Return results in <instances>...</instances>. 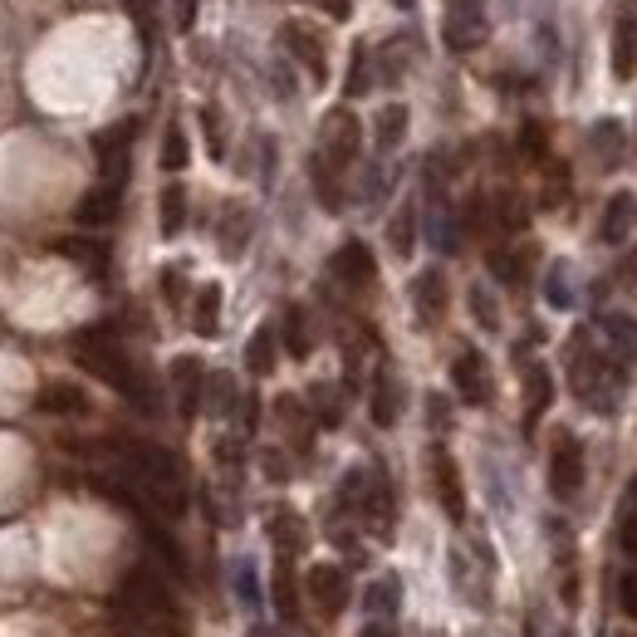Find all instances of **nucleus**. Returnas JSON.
I'll return each instance as SVG.
<instances>
[{"label": "nucleus", "mask_w": 637, "mask_h": 637, "mask_svg": "<svg viewBox=\"0 0 637 637\" xmlns=\"http://www.w3.org/2000/svg\"><path fill=\"white\" fill-rule=\"evenodd\" d=\"M118 608L128 618L133 633H147V637H182V608L171 598L167 579L157 569H138L122 574V588H118Z\"/></svg>", "instance_id": "1"}, {"label": "nucleus", "mask_w": 637, "mask_h": 637, "mask_svg": "<svg viewBox=\"0 0 637 637\" xmlns=\"http://www.w3.org/2000/svg\"><path fill=\"white\" fill-rule=\"evenodd\" d=\"M122 457H128V471H133V481H138V496L153 500V510H163V514L187 510V476H182V461L171 457L167 447L128 441Z\"/></svg>", "instance_id": "2"}, {"label": "nucleus", "mask_w": 637, "mask_h": 637, "mask_svg": "<svg viewBox=\"0 0 637 637\" xmlns=\"http://www.w3.org/2000/svg\"><path fill=\"white\" fill-rule=\"evenodd\" d=\"M74 359H79L84 373H94L98 383H108L114 392H122V398H133V402H143L147 412H153V398H147V388H143V378H138V367L128 363V353H122V343L108 334V329H79L74 334Z\"/></svg>", "instance_id": "3"}, {"label": "nucleus", "mask_w": 637, "mask_h": 637, "mask_svg": "<svg viewBox=\"0 0 637 637\" xmlns=\"http://www.w3.org/2000/svg\"><path fill=\"white\" fill-rule=\"evenodd\" d=\"M569 383H574V398L588 402L594 412H612L618 388H628V367L608 363L604 353L594 349V339L579 329L569 343Z\"/></svg>", "instance_id": "4"}, {"label": "nucleus", "mask_w": 637, "mask_h": 637, "mask_svg": "<svg viewBox=\"0 0 637 637\" xmlns=\"http://www.w3.org/2000/svg\"><path fill=\"white\" fill-rule=\"evenodd\" d=\"M359 514L367 520V530L378 539L392 535V520H398V500H392V476L383 465H373V471H363V500H359Z\"/></svg>", "instance_id": "5"}, {"label": "nucleus", "mask_w": 637, "mask_h": 637, "mask_svg": "<svg viewBox=\"0 0 637 637\" xmlns=\"http://www.w3.org/2000/svg\"><path fill=\"white\" fill-rule=\"evenodd\" d=\"M359 147H363V122L353 118V108H334V114L324 118V153L318 157L339 171L359 157Z\"/></svg>", "instance_id": "6"}, {"label": "nucleus", "mask_w": 637, "mask_h": 637, "mask_svg": "<svg viewBox=\"0 0 637 637\" xmlns=\"http://www.w3.org/2000/svg\"><path fill=\"white\" fill-rule=\"evenodd\" d=\"M549 490H555V500H574L584 490V447H579V437H569V432L555 437V457H549Z\"/></svg>", "instance_id": "7"}, {"label": "nucleus", "mask_w": 637, "mask_h": 637, "mask_svg": "<svg viewBox=\"0 0 637 637\" xmlns=\"http://www.w3.org/2000/svg\"><path fill=\"white\" fill-rule=\"evenodd\" d=\"M451 383H457V398L465 408H486L490 398H496V388H490V367L481 359V349H461L457 359H451Z\"/></svg>", "instance_id": "8"}, {"label": "nucleus", "mask_w": 637, "mask_h": 637, "mask_svg": "<svg viewBox=\"0 0 637 637\" xmlns=\"http://www.w3.org/2000/svg\"><path fill=\"white\" fill-rule=\"evenodd\" d=\"M280 45L290 49L294 59L304 65V74H310L314 84H324L329 79V59H324V35L310 30V24H300V20H290L285 30H280Z\"/></svg>", "instance_id": "9"}, {"label": "nucleus", "mask_w": 637, "mask_h": 637, "mask_svg": "<svg viewBox=\"0 0 637 637\" xmlns=\"http://www.w3.org/2000/svg\"><path fill=\"white\" fill-rule=\"evenodd\" d=\"M128 143H133V122H114L108 133L94 138L98 171H104V182H114V187H122V177H128Z\"/></svg>", "instance_id": "10"}, {"label": "nucleus", "mask_w": 637, "mask_h": 637, "mask_svg": "<svg viewBox=\"0 0 637 637\" xmlns=\"http://www.w3.org/2000/svg\"><path fill=\"white\" fill-rule=\"evenodd\" d=\"M486 40V16L481 0H447V45L457 49H476Z\"/></svg>", "instance_id": "11"}, {"label": "nucleus", "mask_w": 637, "mask_h": 637, "mask_svg": "<svg viewBox=\"0 0 637 637\" xmlns=\"http://www.w3.org/2000/svg\"><path fill=\"white\" fill-rule=\"evenodd\" d=\"M304 588H310L314 608L324 612V618H334V612H343V604H349V574H343L339 564H314Z\"/></svg>", "instance_id": "12"}, {"label": "nucleus", "mask_w": 637, "mask_h": 637, "mask_svg": "<svg viewBox=\"0 0 637 637\" xmlns=\"http://www.w3.org/2000/svg\"><path fill=\"white\" fill-rule=\"evenodd\" d=\"M447 304H451V290H447V275L432 265V270H422V275L412 280V310L422 324H441L447 318Z\"/></svg>", "instance_id": "13"}, {"label": "nucleus", "mask_w": 637, "mask_h": 637, "mask_svg": "<svg viewBox=\"0 0 637 637\" xmlns=\"http://www.w3.org/2000/svg\"><path fill=\"white\" fill-rule=\"evenodd\" d=\"M432 481H437V500H441V510L451 514V520H465V490H461V471H457V461H451V451L447 447H432Z\"/></svg>", "instance_id": "14"}, {"label": "nucleus", "mask_w": 637, "mask_h": 637, "mask_svg": "<svg viewBox=\"0 0 637 637\" xmlns=\"http://www.w3.org/2000/svg\"><path fill=\"white\" fill-rule=\"evenodd\" d=\"M334 280L349 290H367L378 280V265H373V251L363 241H343L334 251Z\"/></svg>", "instance_id": "15"}, {"label": "nucleus", "mask_w": 637, "mask_h": 637, "mask_svg": "<svg viewBox=\"0 0 637 637\" xmlns=\"http://www.w3.org/2000/svg\"><path fill=\"white\" fill-rule=\"evenodd\" d=\"M637 226V196L633 192H612L608 206H604V226H598V236H604L608 245H623L633 236Z\"/></svg>", "instance_id": "16"}, {"label": "nucleus", "mask_w": 637, "mask_h": 637, "mask_svg": "<svg viewBox=\"0 0 637 637\" xmlns=\"http://www.w3.org/2000/svg\"><path fill=\"white\" fill-rule=\"evenodd\" d=\"M118 206H122V187H114V182H104V187H94L89 196L79 202V226H89V231H98V226H114L118 220Z\"/></svg>", "instance_id": "17"}, {"label": "nucleus", "mask_w": 637, "mask_h": 637, "mask_svg": "<svg viewBox=\"0 0 637 637\" xmlns=\"http://www.w3.org/2000/svg\"><path fill=\"white\" fill-rule=\"evenodd\" d=\"M171 388H177V408L182 416L202 412V388H206V367L196 359H177L171 363Z\"/></svg>", "instance_id": "18"}, {"label": "nucleus", "mask_w": 637, "mask_h": 637, "mask_svg": "<svg viewBox=\"0 0 637 637\" xmlns=\"http://www.w3.org/2000/svg\"><path fill=\"white\" fill-rule=\"evenodd\" d=\"M604 339L618 367H637V318L633 314H604Z\"/></svg>", "instance_id": "19"}, {"label": "nucleus", "mask_w": 637, "mask_h": 637, "mask_svg": "<svg viewBox=\"0 0 637 637\" xmlns=\"http://www.w3.org/2000/svg\"><path fill=\"white\" fill-rule=\"evenodd\" d=\"M35 408L49 412V416H84L89 412V392L74 388V383H45L40 398H35Z\"/></svg>", "instance_id": "20"}, {"label": "nucleus", "mask_w": 637, "mask_h": 637, "mask_svg": "<svg viewBox=\"0 0 637 637\" xmlns=\"http://www.w3.org/2000/svg\"><path fill=\"white\" fill-rule=\"evenodd\" d=\"M549 402H555V378H549L545 363H535L525 373V432H535V422L549 412Z\"/></svg>", "instance_id": "21"}, {"label": "nucleus", "mask_w": 637, "mask_h": 637, "mask_svg": "<svg viewBox=\"0 0 637 637\" xmlns=\"http://www.w3.org/2000/svg\"><path fill=\"white\" fill-rule=\"evenodd\" d=\"M367 412H373L378 427H392V422H398V412H402V388H398V378H392L388 367H378L373 398H367Z\"/></svg>", "instance_id": "22"}, {"label": "nucleus", "mask_w": 637, "mask_h": 637, "mask_svg": "<svg viewBox=\"0 0 637 637\" xmlns=\"http://www.w3.org/2000/svg\"><path fill=\"white\" fill-rule=\"evenodd\" d=\"M270 539H275L280 559H290V555H300V549L310 545V530H304V520L294 510H275L270 514Z\"/></svg>", "instance_id": "23"}, {"label": "nucleus", "mask_w": 637, "mask_h": 637, "mask_svg": "<svg viewBox=\"0 0 637 637\" xmlns=\"http://www.w3.org/2000/svg\"><path fill=\"white\" fill-rule=\"evenodd\" d=\"M363 608H367V618H378V623L392 618V612L402 608V579H398V574H383V579L367 584Z\"/></svg>", "instance_id": "24"}, {"label": "nucleus", "mask_w": 637, "mask_h": 637, "mask_svg": "<svg viewBox=\"0 0 637 637\" xmlns=\"http://www.w3.org/2000/svg\"><path fill=\"white\" fill-rule=\"evenodd\" d=\"M216 236H220V251H226V255H241L245 241H251V212H245L241 202H231L226 212H220Z\"/></svg>", "instance_id": "25"}, {"label": "nucleus", "mask_w": 637, "mask_h": 637, "mask_svg": "<svg viewBox=\"0 0 637 637\" xmlns=\"http://www.w3.org/2000/svg\"><path fill=\"white\" fill-rule=\"evenodd\" d=\"M275 343H280V339H275V329H270V324H261V329L251 334V343H245V367H251L255 378H270V373H275V359H280Z\"/></svg>", "instance_id": "26"}, {"label": "nucleus", "mask_w": 637, "mask_h": 637, "mask_svg": "<svg viewBox=\"0 0 637 637\" xmlns=\"http://www.w3.org/2000/svg\"><path fill=\"white\" fill-rule=\"evenodd\" d=\"M275 416L285 422V432H290V441H294V451L304 457V451H310V441H314V432H310V412H304V402H300V398H290V392H285V398L275 402Z\"/></svg>", "instance_id": "27"}, {"label": "nucleus", "mask_w": 637, "mask_h": 637, "mask_svg": "<svg viewBox=\"0 0 637 637\" xmlns=\"http://www.w3.org/2000/svg\"><path fill=\"white\" fill-rule=\"evenodd\" d=\"M270 594H275V612L285 623L300 618V584H294V569H290V559H280L275 564V579H270Z\"/></svg>", "instance_id": "28"}, {"label": "nucleus", "mask_w": 637, "mask_h": 637, "mask_svg": "<svg viewBox=\"0 0 637 637\" xmlns=\"http://www.w3.org/2000/svg\"><path fill=\"white\" fill-rule=\"evenodd\" d=\"M612 74L618 79H633L637 74V20L628 16L618 20V35H612Z\"/></svg>", "instance_id": "29"}, {"label": "nucleus", "mask_w": 637, "mask_h": 637, "mask_svg": "<svg viewBox=\"0 0 637 637\" xmlns=\"http://www.w3.org/2000/svg\"><path fill=\"white\" fill-rule=\"evenodd\" d=\"M192 329L202 339H212L220 329V285H202L196 290V304H192Z\"/></svg>", "instance_id": "30"}, {"label": "nucleus", "mask_w": 637, "mask_h": 637, "mask_svg": "<svg viewBox=\"0 0 637 637\" xmlns=\"http://www.w3.org/2000/svg\"><path fill=\"white\" fill-rule=\"evenodd\" d=\"M388 245H392V255H402L408 261L412 255V245H416V206H398V216L388 220Z\"/></svg>", "instance_id": "31"}, {"label": "nucleus", "mask_w": 637, "mask_h": 637, "mask_svg": "<svg viewBox=\"0 0 637 637\" xmlns=\"http://www.w3.org/2000/svg\"><path fill=\"white\" fill-rule=\"evenodd\" d=\"M157 206H163V236L171 241L182 226H187V187H182V182H167Z\"/></svg>", "instance_id": "32"}, {"label": "nucleus", "mask_w": 637, "mask_h": 637, "mask_svg": "<svg viewBox=\"0 0 637 637\" xmlns=\"http://www.w3.org/2000/svg\"><path fill=\"white\" fill-rule=\"evenodd\" d=\"M373 133H378V147H383V153H392V147L402 143V133H408V108H402V104H388L383 114H378Z\"/></svg>", "instance_id": "33"}, {"label": "nucleus", "mask_w": 637, "mask_h": 637, "mask_svg": "<svg viewBox=\"0 0 637 637\" xmlns=\"http://www.w3.org/2000/svg\"><path fill=\"white\" fill-rule=\"evenodd\" d=\"M285 349H290V359H310V349H314L300 304H290V310H285Z\"/></svg>", "instance_id": "34"}, {"label": "nucleus", "mask_w": 637, "mask_h": 637, "mask_svg": "<svg viewBox=\"0 0 637 637\" xmlns=\"http://www.w3.org/2000/svg\"><path fill=\"white\" fill-rule=\"evenodd\" d=\"M594 153H598V163H604V167H618V157H623V128L612 118L594 122Z\"/></svg>", "instance_id": "35"}, {"label": "nucleus", "mask_w": 637, "mask_h": 637, "mask_svg": "<svg viewBox=\"0 0 637 637\" xmlns=\"http://www.w3.org/2000/svg\"><path fill=\"white\" fill-rule=\"evenodd\" d=\"M187 163H192L187 133H182V122H167V133H163V171H182Z\"/></svg>", "instance_id": "36"}, {"label": "nucleus", "mask_w": 637, "mask_h": 637, "mask_svg": "<svg viewBox=\"0 0 637 637\" xmlns=\"http://www.w3.org/2000/svg\"><path fill=\"white\" fill-rule=\"evenodd\" d=\"M490 275L506 285H525V251H490Z\"/></svg>", "instance_id": "37"}, {"label": "nucleus", "mask_w": 637, "mask_h": 637, "mask_svg": "<svg viewBox=\"0 0 637 637\" xmlns=\"http://www.w3.org/2000/svg\"><path fill=\"white\" fill-rule=\"evenodd\" d=\"M55 251H59V255H69V261H84V265L94 270V275H104V265H108V251H104V245H84V241H59Z\"/></svg>", "instance_id": "38"}, {"label": "nucleus", "mask_w": 637, "mask_h": 637, "mask_svg": "<svg viewBox=\"0 0 637 637\" xmlns=\"http://www.w3.org/2000/svg\"><path fill=\"white\" fill-rule=\"evenodd\" d=\"M314 187H318V202L329 206V212H339V182H334V167L324 163V157H314Z\"/></svg>", "instance_id": "39"}, {"label": "nucleus", "mask_w": 637, "mask_h": 637, "mask_svg": "<svg viewBox=\"0 0 637 637\" xmlns=\"http://www.w3.org/2000/svg\"><path fill=\"white\" fill-rule=\"evenodd\" d=\"M349 98H359V94H367V45H353V65H349Z\"/></svg>", "instance_id": "40"}, {"label": "nucleus", "mask_w": 637, "mask_h": 637, "mask_svg": "<svg viewBox=\"0 0 637 637\" xmlns=\"http://www.w3.org/2000/svg\"><path fill=\"white\" fill-rule=\"evenodd\" d=\"M310 402H314V408H318V427H339V398H334V392H329V388H310Z\"/></svg>", "instance_id": "41"}, {"label": "nucleus", "mask_w": 637, "mask_h": 637, "mask_svg": "<svg viewBox=\"0 0 637 637\" xmlns=\"http://www.w3.org/2000/svg\"><path fill=\"white\" fill-rule=\"evenodd\" d=\"M618 608H623V618L637 623V569H623V579H618Z\"/></svg>", "instance_id": "42"}, {"label": "nucleus", "mask_w": 637, "mask_h": 637, "mask_svg": "<svg viewBox=\"0 0 637 637\" xmlns=\"http://www.w3.org/2000/svg\"><path fill=\"white\" fill-rule=\"evenodd\" d=\"M202 128H206V147H212V157H226V133H220L216 108H202Z\"/></svg>", "instance_id": "43"}, {"label": "nucleus", "mask_w": 637, "mask_h": 637, "mask_svg": "<svg viewBox=\"0 0 637 637\" xmlns=\"http://www.w3.org/2000/svg\"><path fill=\"white\" fill-rule=\"evenodd\" d=\"M471 314H476V324L481 329H500V314H496V304H490V294L481 285L471 290Z\"/></svg>", "instance_id": "44"}, {"label": "nucleus", "mask_w": 637, "mask_h": 637, "mask_svg": "<svg viewBox=\"0 0 637 637\" xmlns=\"http://www.w3.org/2000/svg\"><path fill=\"white\" fill-rule=\"evenodd\" d=\"M163 294H167V304H171V310H177V304L187 300V275L167 265V270H163Z\"/></svg>", "instance_id": "45"}, {"label": "nucleus", "mask_w": 637, "mask_h": 637, "mask_svg": "<svg viewBox=\"0 0 637 637\" xmlns=\"http://www.w3.org/2000/svg\"><path fill=\"white\" fill-rule=\"evenodd\" d=\"M500 226H506V231L525 226V202H520V196H500Z\"/></svg>", "instance_id": "46"}, {"label": "nucleus", "mask_w": 637, "mask_h": 637, "mask_svg": "<svg viewBox=\"0 0 637 637\" xmlns=\"http://www.w3.org/2000/svg\"><path fill=\"white\" fill-rule=\"evenodd\" d=\"M231 402H236V388H231L226 373H216V378H212V408H216V412H231Z\"/></svg>", "instance_id": "47"}, {"label": "nucleus", "mask_w": 637, "mask_h": 637, "mask_svg": "<svg viewBox=\"0 0 637 637\" xmlns=\"http://www.w3.org/2000/svg\"><path fill=\"white\" fill-rule=\"evenodd\" d=\"M520 143H525V157H535V163H539V157H545V128H539V122H525V133H520Z\"/></svg>", "instance_id": "48"}, {"label": "nucleus", "mask_w": 637, "mask_h": 637, "mask_svg": "<svg viewBox=\"0 0 637 637\" xmlns=\"http://www.w3.org/2000/svg\"><path fill=\"white\" fill-rule=\"evenodd\" d=\"M549 304H555V310H569V290H564V265L549 270Z\"/></svg>", "instance_id": "49"}, {"label": "nucleus", "mask_w": 637, "mask_h": 637, "mask_svg": "<svg viewBox=\"0 0 637 637\" xmlns=\"http://www.w3.org/2000/svg\"><path fill=\"white\" fill-rule=\"evenodd\" d=\"M265 476L270 481H290V465H285V451H265Z\"/></svg>", "instance_id": "50"}, {"label": "nucleus", "mask_w": 637, "mask_h": 637, "mask_svg": "<svg viewBox=\"0 0 637 637\" xmlns=\"http://www.w3.org/2000/svg\"><path fill=\"white\" fill-rule=\"evenodd\" d=\"M618 539H623V549H628V555H637V514H628V520L618 525Z\"/></svg>", "instance_id": "51"}, {"label": "nucleus", "mask_w": 637, "mask_h": 637, "mask_svg": "<svg viewBox=\"0 0 637 637\" xmlns=\"http://www.w3.org/2000/svg\"><path fill=\"white\" fill-rule=\"evenodd\" d=\"M192 20H196V0H177V24L192 30Z\"/></svg>", "instance_id": "52"}, {"label": "nucleus", "mask_w": 637, "mask_h": 637, "mask_svg": "<svg viewBox=\"0 0 637 637\" xmlns=\"http://www.w3.org/2000/svg\"><path fill=\"white\" fill-rule=\"evenodd\" d=\"M255 574H251V564H241V598H245V604H255Z\"/></svg>", "instance_id": "53"}, {"label": "nucleus", "mask_w": 637, "mask_h": 637, "mask_svg": "<svg viewBox=\"0 0 637 637\" xmlns=\"http://www.w3.org/2000/svg\"><path fill=\"white\" fill-rule=\"evenodd\" d=\"M427 408H432V427H447V402L432 398V402H427Z\"/></svg>", "instance_id": "54"}, {"label": "nucleus", "mask_w": 637, "mask_h": 637, "mask_svg": "<svg viewBox=\"0 0 637 637\" xmlns=\"http://www.w3.org/2000/svg\"><path fill=\"white\" fill-rule=\"evenodd\" d=\"M363 637H398V633H392L388 623H378V618H373V623H367V628H363Z\"/></svg>", "instance_id": "55"}, {"label": "nucleus", "mask_w": 637, "mask_h": 637, "mask_svg": "<svg viewBox=\"0 0 637 637\" xmlns=\"http://www.w3.org/2000/svg\"><path fill=\"white\" fill-rule=\"evenodd\" d=\"M122 6H128L133 16H147V10H153V0H122Z\"/></svg>", "instance_id": "56"}, {"label": "nucleus", "mask_w": 637, "mask_h": 637, "mask_svg": "<svg viewBox=\"0 0 637 637\" xmlns=\"http://www.w3.org/2000/svg\"><path fill=\"white\" fill-rule=\"evenodd\" d=\"M245 637H275V633H270V628H251V633H245Z\"/></svg>", "instance_id": "57"}, {"label": "nucleus", "mask_w": 637, "mask_h": 637, "mask_svg": "<svg viewBox=\"0 0 637 637\" xmlns=\"http://www.w3.org/2000/svg\"><path fill=\"white\" fill-rule=\"evenodd\" d=\"M114 637H147V633H133V628H118Z\"/></svg>", "instance_id": "58"}, {"label": "nucleus", "mask_w": 637, "mask_h": 637, "mask_svg": "<svg viewBox=\"0 0 637 637\" xmlns=\"http://www.w3.org/2000/svg\"><path fill=\"white\" fill-rule=\"evenodd\" d=\"M392 6H412V0H392Z\"/></svg>", "instance_id": "59"}, {"label": "nucleus", "mask_w": 637, "mask_h": 637, "mask_svg": "<svg viewBox=\"0 0 637 637\" xmlns=\"http://www.w3.org/2000/svg\"><path fill=\"white\" fill-rule=\"evenodd\" d=\"M633 500H637V481H633Z\"/></svg>", "instance_id": "60"}, {"label": "nucleus", "mask_w": 637, "mask_h": 637, "mask_svg": "<svg viewBox=\"0 0 637 637\" xmlns=\"http://www.w3.org/2000/svg\"><path fill=\"white\" fill-rule=\"evenodd\" d=\"M471 637H481V633H471Z\"/></svg>", "instance_id": "61"}]
</instances>
